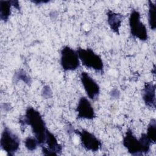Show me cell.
<instances>
[{
    "label": "cell",
    "mask_w": 156,
    "mask_h": 156,
    "mask_svg": "<svg viewBox=\"0 0 156 156\" xmlns=\"http://www.w3.org/2000/svg\"><path fill=\"white\" fill-rule=\"evenodd\" d=\"M19 122L22 126H30L31 127L39 145L41 146L45 144L48 129L42 116L38 110L31 107H27L25 115L20 119Z\"/></svg>",
    "instance_id": "obj_1"
},
{
    "label": "cell",
    "mask_w": 156,
    "mask_h": 156,
    "mask_svg": "<svg viewBox=\"0 0 156 156\" xmlns=\"http://www.w3.org/2000/svg\"><path fill=\"white\" fill-rule=\"evenodd\" d=\"M76 51L79 60L84 66L101 73H104V64L101 57L91 49L79 48Z\"/></svg>",
    "instance_id": "obj_2"
},
{
    "label": "cell",
    "mask_w": 156,
    "mask_h": 156,
    "mask_svg": "<svg viewBox=\"0 0 156 156\" xmlns=\"http://www.w3.org/2000/svg\"><path fill=\"white\" fill-rule=\"evenodd\" d=\"M1 147L7 154V155H13L19 149L20 140L18 136L13 133L7 127H4L1 134Z\"/></svg>",
    "instance_id": "obj_3"
},
{
    "label": "cell",
    "mask_w": 156,
    "mask_h": 156,
    "mask_svg": "<svg viewBox=\"0 0 156 156\" xmlns=\"http://www.w3.org/2000/svg\"><path fill=\"white\" fill-rule=\"evenodd\" d=\"M129 23L130 34L134 38L141 41H146L148 38L146 26L140 20V13L136 10H133L129 16Z\"/></svg>",
    "instance_id": "obj_4"
},
{
    "label": "cell",
    "mask_w": 156,
    "mask_h": 156,
    "mask_svg": "<svg viewBox=\"0 0 156 156\" xmlns=\"http://www.w3.org/2000/svg\"><path fill=\"white\" fill-rule=\"evenodd\" d=\"M60 54V65L65 71H74L80 66V61L77 51L69 46H63Z\"/></svg>",
    "instance_id": "obj_5"
},
{
    "label": "cell",
    "mask_w": 156,
    "mask_h": 156,
    "mask_svg": "<svg viewBox=\"0 0 156 156\" xmlns=\"http://www.w3.org/2000/svg\"><path fill=\"white\" fill-rule=\"evenodd\" d=\"M74 132L79 135L83 147L87 150L91 152H97L101 147V141L93 133L87 130H74Z\"/></svg>",
    "instance_id": "obj_6"
},
{
    "label": "cell",
    "mask_w": 156,
    "mask_h": 156,
    "mask_svg": "<svg viewBox=\"0 0 156 156\" xmlns=\"http://www.w3.org/2000/svg\"><path fill=\"white\" fill-rule=\"evenodd\" d=\"M80 81L88 98L91 100H96L100 93V87L98 83L85 71L80 74Z\"/></svg>",
    "instance_id": "obj_7"
},
{
    "label": "cell",
    "mask_w": 156,
    "mask_h": 156,
    "mask_svg": "<svg viewBox=\"0 0 156 156\" xmlns=\"http://www.w3.org/2000/svg\"><path fill=\"white\" fill-rule=\"evenodd\" d=\"M122 144L131 155H143L142 152V148L140 141L139 139H137L136 138L130 129H128L126 131L123 137Z\"/></svg>",
    "instance_id": "obj_8"
},
{
    "label": "cell",
    "mask_w": 156,
    "mask_h": 156,
    "mask_svg": "<svg viewBox=\"0 0 156 156\" xmlns=\"http://www.w3.org/2000/svg\"><path fill=\"white\" fill-rule=\"evenodd\" d=\"M76 112L77 119H93L96 117L94 108L90 102L84 96L80 98L76 107Z\"/></svg>",
    "instance_id": "obj_9"
},
{
    "label": "cell",
    "mask_w": 156,
    "mask_h": 156,
    "mask_svg": "<svg viewBox=\"0 0 156 156\" xmlns=\"http://www.w3.org/2000/svg\"><path fill=\"white\" fill-rule=\"evenodd\" d=\"M142 97L145 104L151 108H155V85L146 82L142 90Z\"/></svg>",
    "instance_id": "obj_10"
},
{
    "label": "cell",
    "mask_w": 156,
    "mask_h": 156,
    "mask_svg": "<svg viewBox=\"0 0 156 156\" xmlns=\"http://www.w3.org/2000/svg\"><path fill=\"white\" fill-rule=\"evenodd\" d=\"M107 23L111 30L115 34H119V27L121 26L123 16L119 13H116L111 10L107 12Z\"/></svg>",
    "instance_id": "obj_11"
},
{
    "label": "cell",
    "mask_w": 156,
    "mask_h": 156,
    "mask_svg": "<svg viewBox=\"0 0 156 156\" xmlns=\"http://www.w3.org/2000/svg\"><path fill=\"white\" fill-rule=\"evenodd\" d=\"M45 144L48 145V149L51 151L52 155H57L62 152V146L58 143L56 137L48 130L46 132Z\"/></svg>",
    "instance_id": "obj_12"
},
{
    "label": "cell",
    "mask_w": 156,
    "mask_h": 156,
    "mask_svg": "<svg viewBox=\"0 0 156 156\" xmlns=\"http://www.w3.org/2000/svg\"><path fill=\"white\" fill-rule=\"evenodd\" d=\"M12 1H0V18L2 21H8L11 14Z\"/></svg>",
    "instance_id": "obj_13"
},
{
    "label": "cell",
    "mask_w": 156,
    "mask_h": 156,
    "mask_svg": "<svg viewBox=\"0 0 156 156\" xmlns=\"http://www.w3.org/2000/svg\"><path fill=\"white\" fill-rule=\"evenodd\" d=\"M148 23L150 28L154 30L156 28V9L155 4L151 1H148Z\"/></svg>",
    "instance_id": "obj_14"
},
{
    "label": "cell",
    "mask_w": 156,
    "mask_h": 156,
    "mask_svg": "<svg viewBox=\"0 0 156 156\" xmlns=\"http://www.w3.org/2000/svg\"><path fill=\"white\" fill-rule=\"evenodd\" d=\"M147 136L151 141L152 143L156 142V121L155 119H152L148 124L147 129Z\"/></svg>",
    "instance_id": "obj_15"
},
{
    "label": "cell",
    "mask_w": 156,
    "mask_h": 156,
    "mask_svg": "<svg viewBox=\"0 0 156 156\" xmlns=\"http://www.w3.org/2000/svg\"><path fill=\"white\" fill-rule=\"evenodd\" d=\"M139 140L141 145L143 154H147L150 151L151 145L152 144L151 141L148 138L146 133H142Z\"/></svg>",
    "instance_id": "obj_16"
},
{
    "label": "cell",
    "mask_w": 156,
    "mask_h": 156,
    "mask_svg": "<svg viewBox=\"0 0 156 156\" xmlns=\"http://www.w3.org/2000/svg\"><path fill=\"white\" fill-rule=\"evenodd\" d=\"M24 144L25 147L28 151H33L37 148V146L39 145V143L35 137L28 136L27 138H26L24 141Z\"/></svg>",
    "instance_id": "obj_17"
},
{
    "label": "cell",
    "mask_w": 156,
    "mask_h": 156,
    "mask_svg": "<svg viewBox=\"0 0 156 156\" xmlns=\"http://www.w3.org/2000/svg\"><path fill=\"white\" fill-rule=\"evenodd\" d=\"M14 79L16 80H22L26 84H30L31 83V79L30 76L23 69H20L16 72Z\"/></svg>",
    "instance_id": "obj_18"
},
{
    "label": "cell",
    "mask_w": 156,
    "mask_h": 156,
    "mask_svg": "<svg viewBox=\"0 0 156 156\" xmlns=\"http://www.w3.org/2000/svg\"><path fill=\"white\" fill-rule=\"evenodd\" d=\"M42 95L43 97L46 98H49L51 97L52 91L49 86H44L43 87V91H42Z\"/></svg>",
    "instance_id": "obj_19"
},
{
    "label": "cell",
    "mask_w": 156,
    "mask_h": 156,
    "mask_svg": "<svg viewBox=\"0 0 156 156\" xmlns=\"http://www.w3.org/2000/svg\"><path fill=\"white\" fill-rule=\"evenodd\" d=\"M12 6H13L16 9H17L18 10H20V7L18 1H12Z\"/></svg>",
    "instance_id": "obj_20"
},
{
    "label": "cell",
    "mask_w": 156,
    "mask_h": 156,
    "mask_svg": "<svg viewBox=\"0 0 156 156\" xmlns=\"http://www.w3.org/2000/svg\"><path fill=\"white\" fill-rule=\"evenodd\" d=\"M111 94H112V96L114 98H118L119 96V91L116 89H114L112 90Z\"/></svg>",
    "instance_id": "obj_21"
},
{
    "label": "cell",
    "mask_w": 156,
    "mask_h": 156,
    "mask_svg": "<svg viewBox=\"0 0 156 156\" xmlns=\"http://www.w3.org/2000/svg\"><path fill=\"white\" fill-rule=\"evenodd\" d=\"M34 3H35V4H41V3H46V2H48L49 1H32Z\"/></svg>",
    "instance_id": "obj_22"
}]
</instances>
